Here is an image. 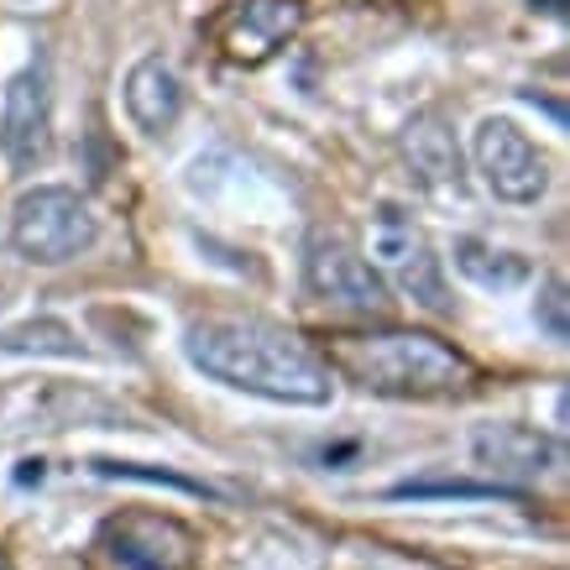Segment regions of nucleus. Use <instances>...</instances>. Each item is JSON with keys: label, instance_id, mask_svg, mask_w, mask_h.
Masks as SVG:
<instances>
[{"label": "nucleus", "instance_id": "8", "mask_svg": "<svg viewBox=\"0 0 570 570\" xmlns=\"http://www.w3.org/2000/svg\"><path fill=\"white\" fill-rule=\"evenodd\" d=\"M298 27H304V0H236L209 21V37L230 63L257 69L277 48L294 42Z\"/></svg>", "mask_w": 570, "mask_h": 570}, {"label": "nucleus", "instance_id": "6", "mask_svg": "<svg viewBox=\"0 0 570 570\" xmlns=\"http://www.w3.org/2000/svg\"><path fill=\"white\" fill-rule=\"evenodd\" d=\"M372 257L393 273L397 294L414 298L419 309L430 314H450V283H445V267L434 257L430 236L414 225V215H403L397 205H382L377 209V225H372Z\"/></svg>", "mask_w": 570, "mask_h": 570}, {"label": "nucleus", "instance_id": "12", "mask_svg": "<svg viewBox=\"0 0 570 570\" xmlns=\"http://www.w3.org/2000/svg\"><path fill=\"white\" fill-rule=\"evenodd\" d=\"M126 116L141 137H168L184 116V79H178L163 58H141L137 69L126 73Z\"/></svg>", "mask_w": 570, "mask_h": 570}, {"label": "nucleus", "instance_id": "4", "mask_svg": "<svg viewBox=\"0 0 570 570\" xmlns=\"http://www.w3.org/2000/svg\"><path fill=\"white\" fill-rule=\"evenodd\" d=\"M304 283L320 304H335V309L351 314H382L393 298H387V283L372 262L362 257V246L351 242L346 230H309L304 242Z\"/></svg>", "mask_w": 570, "mask_h": 570}, {"label": "nucleus", "instance_id": "7", "mask_svg": "<svg viewBox=\"0 0 570 570\" xmlns=\"http://www.w3.org/2000/svg\"><path fill=\"white\" fill-rule=\"evenodd\" d=\"M100 550L121 570H194L199 560V534L174 513H153V508H131L105 519Z\"/></svg>", "mask_w": 570, "mask_h": 570}, {"label": "nucleus", "instance_id": "20", "mask_svg": "<svg viewBox=\"0 0 570 570\" xmlns=\"http://www.w3.org/2000/svg\"><path fill=\"white\" fill-rule=\"evenodd\" d=\"M0 570H11V566H6V560H0Z\"/></svg>", "mask_w": 570, "mask_h": 570}, {"label": "nucleus", "instance_id": "9", "mask_svg": "<svg viewBox=\"0 0 570 570\" xmlns=\"http://www.w3.org/2000/svg\"><path fill=\"white\" fill-rule=\"evenodd\" d=\"M0 153L17 174H32L42 168L52 153V85L48 69L32 63V69L11 73L6 85V100H0Z\"/></svg>", "mask_w": 570, "mask_h": 570}, {"label": "nucleus", "instance_id": "11", "mask_svg": "<svg viewBox=\"0 0 570 570\" xmlns=\"http://www.w3.org/2000/svg\"><path fill=\"white\" fill-rule=\"evenodd\" d=\"M397 153L409 163V174L434 194L461 189V147H455V131L445 126L440 110H419L414 121L397 131Z\"/></svg>", "mask_w": 570, "mask_h": 570}, {"label": "nucleus", "instance_id": "18", "mask_svg": "<svg viewBox=\"0 0 570 570\" xmlns=\"http://www.w3.org/2000/svg\"><path fill=\"white\" fill-rule=\"evenodd\" d=\"M21 482H42V461H21Z\"/></svg>", "mask_w": 570, "mask_h": 570}, {"label": "nucleus", "instance_id": "15", "mask_svg": "<svg viewBox=\"0 0 570 570\" xmlns=\"http://www.w3.org/2000/svg\"><path fill=\"white\" fill-rule=\"evenodd\" d=\"M100 476H126V482H153V487H178L189 498H209L205 482H189V476H174V471H153V466H137V461H95Z\"/></svg>", "mask_w": 570, "mask_h": 570}, {"label": "nucleus", "instance_id": "3", "mask_svg": "<svg viewBox=\"0 0 570 570\" xmlns=\"http://www.w3.org/2000/svg\"><path fill=\"white\" fill-rule=\"evenodd\" d=\"M95 242H100V215L73 189L42 184V189L21 194L11 209V252L37 267H63V262L85 257Z\"/></svg>", "mask_w": 570, "mask_h": 570}, {"label": "nucleus", "instance_id": "19", "mask_svg": "<svg viewBox=\"0 0 570 570\" xmlns=\"http://www.w3.org/2000/svg\"><path fill=\"white\" fill-rule=\"evenodd\" d=\"M0 304H6V283H0Z\"/></svg>", "mask_w": 570, "mask_h": 570}, {"label": "nucleus", "instance_id": "5", "mask_svg": "<svg viewBox=\"0 0 570 570\" xmlns=\"http://www.w3.org/2000/svg\"><path fill=\"white\" fill-rule=\"evenodd\" d=\"M471 163L482 174L487 194L502 205H539L550 189V157L539 153L529 131L508 116H487L471 131Z\"/></svg>", "mask_w": 570, "mask_h": 570}, {"label": "nucleus", "instance_id": "16", "mask_svg": "<svg viewBox=\"0 0 570 570\" xmlns=\"http://www.w3.org/2000/svg\"><path fill=\"white\" fill-rule=\"evenodd\" d=\"M387 498L409 502V498H513V492H502L492 482H403L393 487Z\"/></svg>", "mask_w": 570, "mask_h": 570}, {"label": "nucleus", "instance_id": "10", "mask_svg": "<svg viewBox=\"0 0 570 570\" xmlns=\"http://www.w3.org/2000/svg\"><path fill=\"white\" fill-rule=\"evenodd\" d=\"M471 461H476V471L492 476V487L513 492V487L539 482L544 471L560 466V445H554L550 434L529 430V424H508L502 419V424H476Z\"/></svg>", "mask_w": 570, "mask_h": 570}, {"label": "nucleus", "instance_id": "14", "mask_svg": "<svg viewBox=\"0 0 570 570\" xmlns=\"http://www.w3.org/2000/svg\"><path fill=\"white\" fill-rule=\"evenodd\" d=\"M0 351L6 356H79V335H73L63 320H27V325H17V330H6L0 335Z\"/></svg>", "mask_w": 570, "mask_h": 570}, {"label": "nucleus", "instance_id": "17", "mask_svg": "<svg viewBox=\"0 0 570 570\" xmlns=\"http://www.w3.org/2000/svg\"><path fill=\"white\" fill-rule=\"evenodd\" d=\"M534 320L539 325H544V335H550L554 346H566V283H560V277H550V283H544V298H539L534 304Z\"/></svg>", "mask_w": 570, "mask_h": 570}, {"label": "nucleus", "instance_id": "1", "mask_svg": "<svg viewBox=\"0 0 570 570\" xmlns=\"http://www.w3.org/2000/svg\"><path fill=\"white\" fill-rule=\"evenodd\" d=\"M184 356L209 382H225V387L267 397V403L320 409L335 393V377L320 362V351L304 335L273 325L262 314H209V320H194L184 330Z\"/></svg>", "mask_w": 570, "mask_h": 570}, {"label": "nucleus", "instance_id": "2", "mask_svg": "<svg viewBox=\"0 0 570 570\" xmlns=\"http://www.w3.org/2000/svg\"><path fill=\"white\" fill-rule=\"evenodd\" d=\"M320 362L330 377L356 382L362 393L403 397V403H430V397H461L476 382L466 351L430 335V330H335L325 335Z\"/></svg>", "mask_w": 570, "mask_h": 570}, {"label": "nucleus", "instance_id": "13", "mask_svg": "<svg viewBox=\"0 0 570 570\" xmlns=\"http://www.w3.org/2000/svg\"><path fill=\"white\" fill-rule=\"evenodd\" d=\"M455 267H461V277H471L476 288H487V294H508V288H519L523 277H529V262H523L519 252L487 246V242H476V236H461V242H455Z\"/></svg>", "mask_w": 570, "mask_h": 570}]
</instances>
